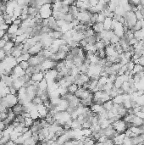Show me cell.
Returning <instances> with one entry per match:
<instances>
[{
    "label": "cell",
    "mask_w": 144,
    "mask_h": 145,
    "mask_svg": "<svg viewBox=\"0 0 144 145\" xmlns=\"http://www.w3.org/2000/svg\"><path fill=\"white\" fill-rule=\"evenodd\" d=\"M22 137L24 138V139H27V138H30L32 137V132L31 129H29L28 131H26V132H24L23 134H22Z\"/></svg>",
    "instance_id": "obj_32"
},
{
    "label": "cell",
    "mask_w": 144,
    "mask_h": 145,
    "mask_svg": "<svg viewBox=\"0 0 144 145\" xmlns=\"http://www.w3.org/2000/svg\"><path fill=\"white\" fill-rule=\"evenodd\" d=\"M14 47V43L12 42L11 40H9L8 42H6L3 49L6 52V54L7 55H11V51Z\"/></svg>",
    "instance_id": "obj_10"
},
{
    "label": "cell",
    "mask_w": 144,
    "mask_h": 145,
    "mask_svg": "<svg viewBox=\"0 0 144 145\" xmlns=\"http://www.w3.org/2000/svg\"><path fill=\"white\" fill-rule=\"evenodd\" d=\"M87 42H86V40L85 38H83V39H81V41L79 42V44H80V47L82 48H84L86 46V44H87Z\"/></svg>",
    "instance_id": "obj_39"
},
{
    "label": "cell",
    "mask_w": 144,
    "mask_h": 145,
    "mask_svg": "<svg viewBox=\"0 0 144 145\" xmlns=\"http://www.w3.org/2000/svg\"><path fill=\"white\" fill-rule=\"evenodd\" d=\"M91 110L93 113L98 114H98H100L101 112H103V111L106 110V109H104V106H103V104H101V103H93L91 105Z\"/></svg>",
    "instance_id": "obj_9"
},
{
    "label": "cell",
    "mask_w": 144,
    "mask_h": 145,
    "mask_svg": "<svg viewBox=\"0 0 144 145\" xmlns=\"http://www.w3.org/2000/svg\"><path fill=\"white\" fill-rule=\"evenodd\" d=\"M92 29L96 33H99L104 30V23H99V22H96L95 24L92 25Z\"/></svg>",
    "instance_id": "obj_16"
},
{
    "label": "cell",
    "mask_w": 144,
    "mask_h": 145,
    "mask_svg": "<svg viewBox=\"0 0 144 145\" xmlns=\"http://www.w3.org/2000/svg\"><path fill=\"white\" fill-rule=\"evenodd\" d=\"M120 38H119L117 35L114 34L110 38V44H112V45L116 44V43H118L119 42H120Z\"/></svg>",
    "instance_id": "obj_29"
},
{
    "label": "cell",
    "mask_w": 144,
    "mask_h": 145,
    "mask_svg": "<svg viewBox=\"0 0 144 145\" xmlns=\"http://www.w3.org/2000/svg\"><path fill=\"white\" fill-rule=\"evenodd\" d=\"M6 43V41L3 38H0V49H3Z\"/></svg>",
    "instance_id": "obj_43"
},
{
    "label": "cell",
    "mask_w": 144,
    "mask_h": 145,
    "mask_svg": "<svg viewBox=\"0 0 144 145\" xmlns=\"http://www.w3.org/2000/svg\"><path fill=\"white\" fill-rule=\"evenodd\" d=\"M34 122V120L32 119L31 116H28V117H25V121H24V123H25V126H27V127L30 128L31 126H32Z\"/></svg>",
    "instance_id": "obj_26"
},
{
    "label": "cell",
    "mask_w": 144,
    "mask_h": 145,
    "mask_svg": "<svg viewBox=\"0 0 144 145\" xmlns=\"http://www.w3.org/2000/svg\"><path fill=\"white\" fill-rule=\"evenodd\" d=\"M140 4L144 5V0H140Z\"/></svg>",
    "instance_id": "obj_48"
},
{
    "label": "cell",
    "mask_w": 144,
    "mask_h": 145,
    "mask_svg": "<svg viewBox=\"0 0 144 145\" xmlns=\"http://www.w3.org/2000/svg\"><path fill=\"white\" fill-rule=\"evenodd\" d=\"M142 71H144V66L140 65V64H135L134 68L131 70V73L134 75V74L139 73V72H142Z\"/></svg>",
    "instance_id": "obj_20"
},
{
    "label": "cell",
    "mask_w": 144,
    "mask_h": 145,
    "mask_svg": "<svg viewBox=\"0 0 144 145\" xmlns=\"http://www.w3.org/2000/svg\"><path fill=\"white\" fill-rule=\"evenodd\" d=\"M22 8H23V7H21V6H19V5H16L15 6V8H14V13H13V15L15 18H20V16L21 15Z\"/></svg>",
    "instance_id": "obj_22"
},
{
    "label": "cell",
    "mask_w": 144,
    "mask_h": 145,
    "mask_svg": "<svg viewBox=\"0 0 144 145\" xmlns=\"http://www.w3.org/2000/svg\"><path fill=\"white\" fill-rule=\"evenodd\" d=\"M43 49V45L42 43L41 42H37L35 45L32 46L29 48L28 50V53H30L31 55H35V54H37V53L40 52L41 50Z\"/></svg>",
    "instance_id": "obj_5"
},
{
    "label": "cell",
    "mask_w": 144,
    "mask_h": 145,
    "mask_svg": "<svg viewBox=\"0 0 144 145\" xmlns=\"http://www.w3.org/2000/svg\"><path fill=\"white\" fill-rule=\"evenodd\" d=\"M80 87L78 86L76 83H75V82H73V83L70 84L69 86L67 87V89H68V93H70V94H75V93L77 91V89L79 88Z\"/></svg>",
    "instance_id": "obj_17"
},
{
    "label": "cell",
    "mask_w": 144,
    "mask_h": 145,
    "mask_svg": "<svg viewBox=\"0 0 144 145\" xmlns=\"http://www.w3.org/2000/svg\"><path fill=\"white\" fill-rule=\"evenodd\" d=\"M131 84L129 83L128 82H124L122 84V86H121V88L123 89V91H124V93H128L130 88H131Z\"/></svg>",
    "instance_id": "obj_30"
},
{
    "label": "cell",
    "mask_w": 144,
    "mask_h": 145,
    "mask_svg": "<svg viewBox=\"0 0 144 145\" xmlns=\"http://www.w3.org/2000/svg\"><path fill=\"white\" fill-rule=\"evenodd\" d=\"M12 110L14 111V113L16 115H21V114L26 110V107H25V105H23L22 103H17L16 104H14V106L12 107Z\"/></svg>",
    "instance_id": "obj_7"
},
{
    "label": "cell",
    "mask_w": 144,
    "mask_h": 145,
    "mask_svg": "<svg viewBox=\"0 0 144 145\" xmlns=\"http://www.w3.org/2000/svg\"><path fill=\"white\" fill-rule=\"evenodd\" d=\"M9 90H10V94H11L17 95L18 90H17V89H16V88H14L13 86H12V87H9Z\"/></svg>",
    "instance_id": "obj_41"
},
{
    "label": "cell",
    "mask_w": 144,
    "mask_h": 145,
    "mask_svg": "<svg viewBox=\"0 0 144 145\" xmlns=\"http://www.w3.org/2000/svg\"><path fill=\"white\" fill-rule=\"evenodd\" d=\"M39 14L42 19H48L53 14L52 3H44L39 8Z\"/></svg>",
    "instance_id": "obj_1"
},
{
    "label": "cell",
    "mask_w": 144,
    "mask_h": 145,
    "mask_svg": "<svg viewBox=\"0 0 144 145\" xmlns=\"http://www.w3.org/2000/svg\"><path fill=\"white\" fill-rule=\"evenodd\" d=\"M12 73L14 75H15L17 77H22L23 76L26 75V70H24L23 68H21L19 64L17 65H15L12 70Z\"/></svg>",
    "instance_id": "obj_6"
},
{
    "label": "cell",
    "mask_w": 144,
    "mask_h": 145,
    "mask_svg": "<svg viewBox=\"0 0 144 145\" xmlns=\"http://www.w3.org/2000/svg\"><path fill=\"white\" fill-rule=\"evenodd\" d=\"M73 62H74V65L76 66V67L79 68L81 65H83L84 59H81V58H80V57H78V56H75L73 59Z\"/></svg>",
    "instance_id": "obj_24"
},
{
    "label": "cell",
    "mask_w": 144,
    "mask_h": 145,
    "mask_svg": "<svg viewBox=\"0 0 144 145\" xmlns=\"http://www.w3.org/2000/svg\"><path fill=\"white\" fill-rule=\"evenodd\" d=\"M25 84V82L23 81L21 77H18L16 78V79L14 80V82H13V87L14 88H16L17 90H19V89L21 88V87H23Z\"/></svg>",
    "instance_id": "obj_13"
},
{
    "label": "cell",
    "mask_w": 144,
    "mask_h": 145,
    "mask_svg": "<svg viewBox=\"0 0 144 145\" xmlns=\"http://www.w3.org/2000/svg\"><path fill=\"white\" fill-rule=\"evenodd\" d=\"M7 56V54H6V52L3 50V49H0V62L3 60L4 58Z\"/></svg>",
    "instance_id": "obj_38"
},
{
    "label": "cell",
    "mask_w": 144,
    "mask_h": 145,
    "mask_svg": "<svg viewBox=\"0 0 144 145\" xmlns=\"http://www.w3.org/2000/svg\"><path fill=\"white\" fill-rule=\"evenodd\" d=\"M138 64H140V65H142L144 66V55H143V56H140Z\"/></svg>",
    "instance_id": "obj_46"
},
{
    "label": "cell",
    "mask_w": 144,
    "mask_h": 145,
    "mask_svg": "<svg viewBox=\"0 0 144 145\" xmlns=\"http://www.w3.org/2000/svg\"><path fill=\"white\" fill-rule=\"evenodd\" d=\"M21 23H22V20L20 19V18H16V19L13 21V24L16 25V26H20Z\"/></svg>",
    "instance_id": "obj_40"
},
{
    "label": "cell",
    "mask_w": 144,
    "mask_h": 145,
    "mask_svg": "<svg viewBox=\"0 0 144 145\" xmlns=\"http://www.w3.org/2000/svg\"><path fill=\"white\" fill-rule=\"evenodd\" d=\"M7 86L5 83V82L3 80H2V79H0V89L1 88H5V87Z\"/></svg>",
    "instance_id": "obj_45"
},
{
    "label": "cell",
    "mask_w": 144,
    "mask_h": 145,
    "mask_svg": "<svg viewBox=\"0 0 144 145\" xmlns=\"http://www.w3.org/2000/svg\"><path fill=\"white\" fill-rule=\"evenodd\" d=\"M48 81L45 79V78H43V79L41 81V82H39V83H38V88L42 91L48 90Z\"/></svg>",
    "instance_id": "obj_19"
},
{
    "label": "cell",
    "mask_w": 144,
    "mask_h": 145,
    "mask_svg": "<svg viewBox=\"0 0 144 145\" xmlns=\"http://www.w3.org/2000/svg\"><path fill=\"white\" fill-rule=\"evenodd\" d=\"M57 64V61H54L53 59H45L44 60L42 61V63L41 64V69H42V71H46V70H48L50 69H53V68H55Z\"/></svg>",
    "instance_id": "obj_4"
},
{
    "label": "cell",
    "mask_w": 144,
    "mask_h": 145,
    "mask_svg": "<svg viewBox=\"0 0 144 145\" xmlns=\"http://www.w3.org/2000/svg\"><path fill=\"white\" fill-rule=\"evenodd\" d=\"M36 143H37V142H36V141L32 137V138H27V139L25 140V142H24L23 144H36Z\"/></svg>",
    "instance_id": "obj_33"
},
{
    "label": "cell",
    "mask_w": 144,
    "mask_h": 145,
    "mask_svg": "<svg viewBox=\"0 0 144 145\" xmlns=\"http://www.w3.org/2000/svg\"><path fill=\"white\" fill-rule=\"evenodd\" d=\"M125 137V132H123V133H118L116 136H114L112 139L114 140V144H123V140H124Z\"/></svg>",
    "instance_id": "obj_12"
},
{
    "label": "cell",
    "mask_w": 144,
    "mask_h": 145,
    "mask_svg": "<svg viewBox=\"0 0 144 145\" xmlns=\"http://www.w3.org/2000/svg\"><path fill=\"white\" fill-rule=\"evenodd\" d=\"M91 15H92V14L90 13L88 10H84V11H81L78 13L76 19L79 20L81 23L86 24V23H88V22H90Z\"/></svg>",
    "instance_id": "obj_3"
},
{
    "label": "cell",
    "mask_w": 144,
    "mask_h": 145,
    "mask_svg": "<svg viewBox=\"0 0 144 145\" xmlns=\"http://www.w3.org/2000/svg\"><path fill=\"white\" fill-rule=\"evenodd\" d=\"M9 25L6 24L5 22H3V23L0 24V30H4V31H6V32H7V30H8V28H9Z\"/></svg>",
    "instance_id": "obj_37"
},
{
    "label": "cell",
    "mask_w": 144,
    "mask_h": 145,
    "mask_svg": "<svg viewBox=\"0 0 144 145\" xmlns=\"http://www.w3.org/2000/svg\"><path fill=\"white\" fill-rule=\"evenodd\" d=\"M131 123H132L133 125L136 126H141L144 124V119H143V118H141L139 116H137V115H135L134 118L132 119Z\"/></svg>",
    "instance_id": "obj_15"
},
{
    "label": "cell",
    "mask_w": 144,
    "mask_h": 145,
    "mask_svg": "<svg viewBox=\"0 0 144 145\" xmlns=\"http://www.w3.org/2000/svg\"><path fill=\"white\" fill-rule=\"evenodd\" d=\"M89 3L91 6H96L97 3H98V0H89Z\"/></svg>",
    "instance_id": "obj_47"
},
{
    "label": "cell",
    "mask_w": 144,
    "mask_h": 145,
    "mask_svg": "<svg viewBox=\"0 0 144 145\" xmlns=\"http://www.w3.org/2000/svg\"><path fill=\"white\" fill-rule=\"evenodd\" d=\"M141 29H143V20H137V23L134 25V26H133L131 30L135 32V31H139Z\"/></svg>",
    "instance_id": "obj_27"
},
{
    "label": "cell",
    "mask_w": 144,
    "mask_h": 145,
    "mask_svg": "<svg viewBox=\"0 0 144 145\" xmlns=\"http://www.w3.org/2000/svg\"><path fill=\"white\" fill-rule=\"evenodd\" d=\"M36 108H37V110L39 113V115H40V118H45L46 115H48V109L45 106L43 103H41V104L36 105Z\"/></svg>",
    "instance_id": "obj_8"
},
{
    "label": "cell",
    "mask_w": 144,
    "mask_h": 145,
    "mask_svg": "<svg viewBox=\"0 0 144 145\" xmlns=\"http://www.w3.org/2000/svg\"><path fill=\"white\" fill-rule=\"evenodd\" d=\"M109 1H110V0H104V2H105V3H108Z\"/></svg>",
    "instance_id": "obj_49"
},
{
    "label": "cell",
    "mask_w": 144,
    "mask_h": 145,
    "mask_svg": "<svg viewBox=\"0 0 144 145\" xmlns=\"http://www.w3.org/2000/svg\"><path fill=\"white\" fill-rule=\"evenodd\" d=\"M43 78H44V71H38V72H35L32 75V77L31 79L33 80L34 82H41Z\"/></svg>",
    "instance_id": "obj_11"
},
{
    "label": "cell",
    "mask_w": 144,
    "mask_h": 145,
    "mask_svg": "<svg viewBox=\"0 0 144 145\" xmlns=\"http://www.w3.org/2000/svg\"><path fill=\"white\" fill-rule=\"evenodd\" d=\"M32 102L34 104L38 105V104H41V103H43V101H42V99L41 98V97H40V96H37V95H36V96H35L34 98H32Z\"/></svg>",
    "instance_id": "obj_28"
},
{
    "label": "cell",
    "mask_w": 144,
    "mask_h": 145,
    "mask_svg": "<svg viewBox=\"0 0 144 145\" xmlns=\"http://www.w3.org/2000/svg\"><path fill=\"white\" fill-rule=\"evenodd\" d=\"M19 65L21 66V68H23L24 70H26L29 66H30V64H29L28 61H21L19 63Z\"/></svg>",
    "instance_id": "obj_35"
},
{
    "label": "cell",
    "mask_w": 144,
    "mask_h": 145,
    "mask_svg": "<svg viewBox=\"0 0 144 145\" xmlns=\"http://www.w3.org/2000/svg\"><path fill=\"white\" fill-rule=\"evenodd\" d=\"M112 20H113V18L105 17V20L103 22L104 23V30H107V31L112 30Z\"/></svg>",
    "instance_id": "obj_14"
},
{
    "label": "cell",
    "mask_w": 144,
    "mask_h": 145,
    "mask_svg": "<svg viewBox=\"0 0 144 145\" xmlns=\"http://www.w3.org/2000/svg\"><path fill=\"white\" fill-rule=\"evenodd\" d=\"M103 106H104V108L107 111H109L113 109V107H114V102H113L112 99H109V100L106 101V102H104L103 103Z\"/></svg>",
    "instance_id": "obj_21"
},
{
    "label": "cell",
    "mask_w": 144,
    "mask_h": 145,
    "mask_svg": "<svg viewBox=\"0 0 144 145\" xmlns=\"http://www.w3.org/2000/svg\"><path fill=\"white\" fill-rule=\"evenodd\" d=\"M129 3L131 5H138L140 4V0H129Z\"/></svg>",
    "instance_id": "obj_42"
},
{
    "label": "cell",
    "mask_w": 144,
    "mask_h": 145,
    "mask_svg": "<svg viewBox=\"0 0 144 145\" xmlns=\"http://www.w3.org/2000/svg\"><path fill=\"white\" fill-rule=\"evenodd\" d=\"M19 27H20L19 26H16V25H14V24H11V25H9V28H8V30H7V32L10 35H15Z\"/></svg>",
    "instance_id": "obj_18"
},
{
    "label": "cell",
    "mask_w": 144,
    "mask_h": 145,
    "mask_svg": "<svg viewBox=\"0 0 144 145\" xmlns=\"http://www.w3.org/2000/svg\"><path fill=\"white\" fill-rule=\"evenodd\" d=\"M134 66H135L134 62L132 60H130L128 62V64H127V70H128L129 71H131V70H133V68H134Z\"/></svg>",
    "instance_id": "obj_36"
},
{
    "label": "cell",
    "mask_w": 144,
    "mask_h": 145,
    "mask_svg": "<svg viewBox=\"0 0 144 145\" xmlns=\"http://www.w3.org/2000/svg\"><path fill=\"white\" fill-rule=\"evenodd\" d=\"M112 100H113V102H114V103H118V104H120V103H123V102H124L123 95L122 94H118L117 96H115L114 98H113Z\"/></svg>",
    "instance_id": "obj_25"
},
{
    "label": "cell",
    "mask_w": 144,
    "mask_h": 145,
    "mask_svg": "<svg viewBox=\"0 0 144 145\" xmlns=\"http://www.w3.org/2000/svg\"><path fill=\"white\" fill-rule=\"evenodd\" d=\"M95 46L97 48V49H102V48H105V44H104V40H100V41H98L96 42L95 43Z\"/></svg>",
    "instance_id": "obj_31"
},
{
    "label": "cell",
    "mask_w": 144,
    "mask_h": 145,
    "mask_svg": "<svg viewBox=\"0 0 144 145\" xmlns=\"http://www.w3.org/2000/svg\"><path fill=\"white\" fill-rule=\"evenodd\" d=\"M105 20V16L102 13H98V18H97V22H99V23H103Z\"/></svg>",
    "instance_id": "obj_34"
},
{
    "label": "cell",
    "mask_w": 144,
    "mask_h": 145,
    "mask_svg": "<svg viewBox=\"0 0 144 145\" xmlns=\"http://www.w3.org/2000/svg\"><path fill=\"white\" fill-rule=\"evenodd\" d=\"M112 126H113V127H114V129L118 132V133H123V132H125V130L127 129L126 122H125L124 120H121V119H119V120H117V121H115L114 122H113Z\"/></svg>",
    "instance_id": "obj_2"
},
{
    "label": "cell",
    "mask_w": 144,
    "mask_h": 145,
    "mask_svg": "<svg viewBox=\"0 0 144 145\" xmlns=\"http://www.w3.org/2000/svg\"><path fill=\"white\" fill-rule=\"evenodd\" d=\"M30 115L33 120H37L38 118H40V115H39V113H38V110H37V108L36 107V108H34V109H32V110L30 111Z\"/></svg>",
    "instance_id": "obj_23"
},
{
    "label": "cell",
    "mask_w": 144,
    "mask_h": 145,
    "mask_svg": "<svg viewBox=\"0 0 144 145\" xmlns=\"http://www.w3.org/2000/svg\"><path fill=\"white\" fill-rule=\"evenodd\" d=\"M5 127H6V125L4 124L3 121H0V130H1V131H3V130L5 129Z\"/></svg>",
    "instance_id": "obj_44"
}]
</instances>
